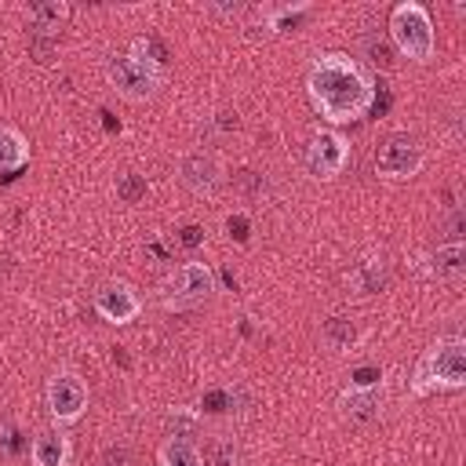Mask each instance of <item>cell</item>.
Segmentation results:
<instances>
[{
	"instance_id": "obj_10",
	"label": "cell",
	"mask_w": 466,
	"mask_h": 466,
	"mask_svg": "<svg viewBox=\"0 0 466 466\" xmlns=\"http://www.w3.org/2000/svg\"><path fill=\"white\" fill-rule=\"evenodd\" d=\"M95 313L120 328V324H131L142 313V302H138V295L127 284H106L95 295Z\"/></svg>"
},
{
	"instance_id": "obj_21",
	"label": "cell",
	"mask_w": 466,
	"mask_h": 466,
	"mask_svg": "<svg viewBox=\"0 0 466 466\" xmlns=\"http://www.w3.org/2000/svg\"><path fill=\"white\" fill-rule=\"evenodd\" d=\"M116 197L127 200V204L142 200V197H146V178H142V175H120V182H116Z\"/></svg>"
},
{
	"instance_id": "obj_14",
	"label": "cell",
	"mask_w": 466,
	"mask_h": 466,
	"mask_svg": "<svg viewBox=\"0 0 466 466\" xmlns=\"http://www.w3.org/2000/svg\"><path fill=\"white\" fill-rule=\"evenodd\" d=\"M433 277L437 280H459L466 273V244L462 240H448L433 251Z\"/></svg>"
},
{
	"instance_id": "obj_15",
	"label": "cell",
	"mask_w": 466,
	"mask_h": 466,
	"mask_svg": "<svg viewBox=\"0 0 466 466\" xmlns=\"http://www.w3.org/2000/svg\"><path fill=\"white\" fill-rule=\"evenodd\" d=\"M350 280H353V288L357 291H364V295H375V291H382L386 284H390V273H386V258L379 255H368V258H360L357 266H353V273H350Z\"/></svg>"
},
{
	"instance_id": "obj_19",
	"label": "cell",
	"mask_w": 466,
	"mask_h": 466,
	"mask_svg": "<svg viewBox=\"0 0 466 466\" xmlns=\"http://www.w3.org/2000/svg\"><path fill=\"white\" fill-rule=\"evenodd\" d=\"M324 342L328 346H335V350H350L353 342H357V328L346 320V317H331L328 324H324Z\"/></svg>"
},
{
	"instance_id": "obj_11",
	"label": "cell",
	"mask_w": 466,
	"mask_h": 466,
	"mask_svg": "<svg viewBox=\"0 0 466 466\" xmlns=\"http://www.w3.org/2000/svg\"><path fill=\"white\" fill-rule=\"evenodd\" d=\"M339 415L342 419H350V422H371V419H379L382 415V390L375 386V390H346L342 397H339Z\"/></svg>"
},
{
	"instance_id": "obj_18",
	"label": "cell",
	"mask_w": 466,
	"mask_h": 466,
	"mask_svg": "<svg viewBox=\"0 0 466 466\" xmlns=\"http://www.w3.org/2000/svg\"><path fill=\"white\" fill-rule=\"evenodd\" d=\"M127 55H131V58H138L142 66H149V69H153V73H160V76H164V69H167V51L160 47V40H157V36H135Z\"/></svg>"
},
{
	"instance_id": "obj_2",
	"label": "cell",
	"mask_w": 466,
	"mask_h": 466,
	"mask_svg": "<svg viewBox=\"0 0 466 466\" xmlns=\"http://www.w3.org/2000/svg\"><path fill=\"white\" fill-rule=\"evenodd\" d=\"M466 386V342L455 339H437L415 364L411 371V390L419 397L426 393H444V390H462Z\"/></svg>"
},
{
	"instance_id": "obj_27",
	"label": "cell",
	"mask_w": 466,
	"mask_h": 466,
	"mask_svg": "<svg viewBox=\"0 0 466 466\" xmlns=\"http://www.w3.org/2000/svg\"><path fill=\"white\" fill-rule=\"evenodd\" d=\"M182 244H186V248H197V244H200V229H197V226H186V229H182Z\"/></svg>"
},
{
	"instance_id": "obj_5",
	"label": "cell",
	"mask_w": 466,
	"mask_h": 466,
	"mask_svg": "<svg viewBox=\"0 0 466 466\" xmlns=\"http://www.w3.org/2000/svg\"><path fill=\"white\" fill-rule=\"evenodd\" d=\"M106 80H109V87H113L120 98H127V102H146V98H153L157 87L164 84L160 73H153L149 66H142V62L131 58V55H109V58H106Z\"/></svg>"
},
{
	"instance_id": "obj_26",
	"label": "cell",
	"mask_w": 466,
	"mask_h": 466,
	"mask_svg": "<svg viewBox=\"0 0 466 466\" xmlns=\"http://www.w3.org/2000/svg\"><path fill=\"white\" fill-rule=\"evenodd\" d=\"M15 437H18V433H15V426H11V422H0V448H4V451L15 444Z\"/></svg>"
},
{
	"instance_id": "obj_25",
	"label": "cell",
	"mask_w": 466,
	"mask_h": 466,
	"mask_svg": "<svg viewBox=\"0 0 466 466\" xmlns=\"http://www.w3.org/2000/svg\"><path fill=\"white\" fill-rule=\"evenodd\" d=\"M127 462V451L124 448H109L106 455H102V466H124Z\"/></svg>"
},
{
	"instance_id": "obj_4",
	"label": "cell",
	"mask_w": 466,
	"mask_h": 466,
	"mask_svg": "<svg viewBox=\"0 0 466 466\" xmlns=\"http://www.w3.org/2000/svg\"><path fill=\"white\" fill-rule=\"evenodd\" d=\"M215 291V273L208 262H182L160 280V302L164 309H193Z\"/></svg>"
},
{
	"instance_id": "obj_1",
	"label": "cell",
	"mask_w": 466,
	"mask_h": 466,
	"mask_svg": "<svg viewBox=\"0 0 466 466\" xmlns=\"http://www.w3.org/2000/svg\"><path fill=\"white\" fill-rule=\"evenodd\" d=\"M306 95H309V106L328 124H350V120H360L371 109L375 80L353 55L324 51V55H317L309 62Z\"/></svg>"
},
{
	"instance_id": "obj_22",
	"label": "cell",
	"mask_w": 466,
	"mask_h": 466,
	"mask_svg": "<svg viewBox=\"0 0 466 466\" xmlns=\"http://www.w3.org/2000/svg\"><path fill=\"white\" fill-rule=\"evenodd\" d=\"M379 382H382V368H375V364L357 368V371H353V379H350V386H353V390H375Z\"/></svg>"
},
{
	"instance_id": "obj_12",
	"label": "cell",
	"mask_w": 466,
	"mask_h": 466,
	"mask_svg": "<svg viewBox=\"0 0 466 466\" xmlns=\"http://www.w3.org/2000/svg\"><path fill=\"white\" fill-rule=\"evenodd\" d=\"M29 451H33V466H69V459H73V444L58 430L36 433L33 444H29Z\"/></svg>"
},
{
	"instance_id": "obj_20",
	"label": "cell",
	"mask_w": 466,
	"mask_h": 466,
	"mask_svg": "<svg viewBox=\"0 0 466 466\" xmlns=\"http://www.w3.org/2000/svg\"><path fill=\"white\" fill-rule=\"evenodd\" d=\"M313 7L309 4H295V7H277V11H269V29L273 33H284V29H295L299 25V18H306Z\"/></svg>"
},
{
	"instance_id": "obj_17",
	"label": "cell",
	"mask_w": 466,
	"mask_h": 466,
	"mask_svg": "<svg viewBox=\"0 0 466 466\" xmlns=\"http://www.w3.org/2000/svg\"><path fill=\"white\" fill-rule=\"evenodd\" d=\"M29 164V142L15 127H0V171H22Z\"/></svg>"
},
{
	"instance_id": "obj_3",
	"label": "cell",
	"mask_w": 466,
	"mask_h": 466,
	"mask_svg": "<svg viewBox=\"0 0 466 466\" xmlns=\"http://www.w3.org/2000/svg\"><path fill=\"white\" fill-rule=\"evenodd\" d=\"M390 40L404 58H411L419 66H426L437 55L433 18L419 0H404V4H397L390 11Z\"/></svg>"
},
{
	"instance_id": "obj_24",
	"label": "cell",
	"mask_w": 466,
	"mask_h": 466,
	"mask_svg": "<svg viewBox=\"0 0 466 466\" xmlns=\"http://www.w3.org/2000/svg\"><path fill=\"white\" fill-rule=\"evenodd\" d=\"M229 233H233L240 244L248 240V222H244V215H233V218H229Z\"/></svg>"
},
{
	"instance_id": "obj_6",
	"label": "cell",
	"mask_w": 466,
	"mask_h": 466,
	"mask_svg": "<svg viewBox=\"0 0 466 466\" xmlns=\"http://www.w3.org/2000/svg\"><path fill=\"white\" fill-rule=\"evenodd\" d=\"M422 160H426V153H422V146L411 135H390L375 149V171L382 178H390V182H400V178L419 175Z\"/></svg>"
},
{
	"instance_id": "obj_23",
	"label": "cell",
	"mask_w": 466,
	"mask_h": 466,
	"mask_svg": "<svg viewBox=\"0 0 466 466\" xmlns=\"http://www.w3.org/2000/svg\"><path fill=\"white\" fill-rule=\"evenodd\" d=\"M204 411H229V393L226 390H215L204 397Z\"/></svg>"
},
{
	"instance_id": "obj_9",
	"label": "cell",
	"mask_w": 466,
	"mask_h": 466,
	"mask_svg": "<svg viewBox=\"0 0 466 466\" xmlns=\"http://www.w3.org/2000/svg\"><path fill=\"white\" fill-rule=\"evenodd\" d=\"M346 160H350V142L339 131H317L306 146V171L320 182L342 175Z\"/></svg>"
},
{
	"instance_id": "obj_7",
	"label": "cell",
	"mask_w": 466,
	"mask_h": 466,
	"mask_svg": "<svg viewBox=\"0 0 466 466\" xmlns=\"http://www.w3.org/2000/svg\"><path fill=\"white\" fill-rule=\"evenodd\" d=\"M47 411L58 426H73L87 411V382L73 371H55L47 382Z\"/></svg>"
},
{
	"instance_id": "obj_13",
	"label": "cell",
	"mask_w": 466,
	"mask_h": 466,
	"mask_svg": "<svg viewBox=\"0 0 466 466\" xmlns=\"http://www.w3.org/2000/svg\"><path fill=\"white\" fill-rule=\"evenodd\" d=\"M66 18H69V4L66 0H36V4H29V25L40 36H55Z\"/></svg>"
},
{
	"instance_id": "obj_8",
	"label": "cell",
	"mask_w": 466,
	"mask_h": 466,
	"mask_svg": "<svg viewBox=\"0 0 466 466\" xmlns=\"http://www.w3.org/2000/svg\"><path fill=\"white\" fill-rule=\"evenodd\" d=\"M222 178H226L222 160L211 149H189V153L178 157V182L193 197H215L218 186H222Z\"/></svg>"
},
{
	"instance_id": "obj_16",
	"label": "cell",
	"mask_w": 466,
	"mask_h": 466,
	"mask_svg": "<svg viewBox=\"0 0 466 466\" xmlns=\"http://www.w3.org/2000/svg\"><path fill=\"white\" fill-rule=\"evenodd\" d=\"M157 466H204V455L193 441L186 437H167L157 448Z\"/></svg>"
}]
</instances>
